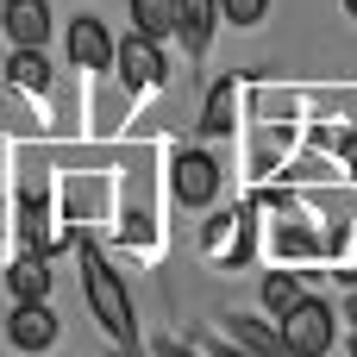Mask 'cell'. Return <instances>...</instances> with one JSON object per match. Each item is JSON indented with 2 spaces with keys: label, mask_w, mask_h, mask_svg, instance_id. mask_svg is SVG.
Wrapping results in <instances>:
<instances>
[{
  "label": "cell",
  "mask_w": 357,
  "mask_h": 357,
  "mask_svg": "<svg viewBox=\"0 0 357 357\" xmlns=\"http://www.w3.org/2000/svg\"><path fill=\"white\" fill-rule=\"evenodd\" d=\"M19 238H25L31 251H44V195H31V188H25V201H19Z\"/></svg>",
  "instance_id": "cell-15"
},
{
  "label": "cell",
  "mask_w": 357,
  "mask_h": 357,
  "mask_svg": "<svg viewBox=\"0 0 357 357\" xmlns=\"http://www.w3.org/2000/svg\"><path fill=\"white\" fill-rule=\"evenodd\" d=\"M113 50H119V44L107 38L100 19L82 13V19L69 25V63H75V69H113Z\"/></svg>",
  "instance_id": "cell-6"
},
{
  "label": "cell",
  "mask_w": 357,
  "mask_h": 357,
  "mask_svg": "<svg viewBox=\"0 0 357 357\" xmlns=\"http://www.w3.org/2000/svg\"><path fill=\"white\" fill-rule=\"evenodd\" d=\"M270 13V0H220V19H232V25H257Z\"/></svg>",
  "instance_id": "cell-16"
},
{
  "label": "cell",
  "mask_w": 357,
  "mask_h": 357,
  "mask_svg": "<svg viewBox=\"0 0 357 357\" xmlns=\"http://www.w3.org/2000/svg\"><path fill=\"white\" fill-rule=\"evenodd\" d=\"M6 339H13V351H50L56 345V314L44 301H19L13 320H6Z\"/></svg>",
  "instance_id": "cell-5"
},
{
  "label": "cell",
  "mask_w": 357,
  "mask_h": 357,
  "mask_svg": "<svg viewBox=\"0 0 357 357\" xmlns=\"http://www.w3.org/2000/svg\"><path fill=\"white\" fill-rule=\"evenodd\" d=\"M6 82H13V88H31V94H44V88H50L44 44H13V56H6Z\"/></svg>",
  "instance_id": "cell-9"
},
{
  "label": "cell",
  "mask_w": 357,
  "mask_h": 357,
  "mask_svg": "<svg viewBox=\"0 0 357 357\" xmlns=\"http://www.w3.org/2000/svg\"><path fill=\"white\" fill-rule=\"evenodd\" d=\"M232 345H245L251 357H295L289 339H282V326H264L251 314H232Z\"/></svg>",
  "instance_id": "cell-8"
},
{
  "label": "cell",
  "mask_w": 357,
  "mask_h": 357,
  "mask_svg": "<svg viewBox=\"0 0 357 357\" xmlns=\"http://www.w3.org/2000/svg\"><path fill=\"white\" fill-rule=\"evenodd\" d=\"M213 6H220V0H182V25H176V31H182V44H188L195 56H201L207 38H213Z\"/></svg>",
  "instance_id": "cell-12"
},
{
  "label": "cell",
  "mask_w": 357,
  "mask_h": 357,
  "mask_svg": "<svg viewBox=\"0 0 357 357\" xmlns=\"http://www.w3.org/2000/svg\"><path fill=\"white\" fill-rule=\"evenodd\" d=\"M351 357H357V333H351Z\"/></svg>",
  "instance_id": "cell-21"
},
{
  "label": "cell",
  "mask_w": 357,
  "mask_h": 357,
  "mask_svg": "<svg viewBox=\"0 0 357 357\" xmlns=\"http://www.w3.org/2000/svg\"><path fill=\"white\" fill-rule=\"evenodd\" d=\"M0 25H6L13 44H44L50 38V6L44 0H6L0 6Z\"/></svg>",
  "instance_id": "cell-7"
},
{
  "label": "cell",
  "mask_w": 357,
  "mask_h": 357,
  "mask_svg": "<svg viewBox=\"0 0 357 357\" xmlns=\"http://www.w3.org/2000/svg\"><path fill=\"white\" fill-rule=\"evenodd\" d=\"M182 25V0H132V31H144V38H169Z\"/></svg>",
  "instance_id": "cell-11"
},
{
  "label": "cell",
  "mask_w": 357,
  "mask_h": 357,
  "mask_svg": "<svg viewBox=\"0 0 357 357\" xmlns=\"http://www.w3.org/2000/svg\"><path fill=\"white\" fill-rule=\"evenodd\" d=\"M157 357H195L188 345H176V339H157Z\"/></svg>",
  "instance_id": "cell-17"
},
{
  "label": "cell",
  "mask_w": 357,
  "mask_h": 357,
  "mask_svg": "<svg viewBox=\"0 0 357 357\" xmlns=\"http://www.w3.org/2000/svg\"><path fill=\"white\" fill-rule=\"evenodd\" d=\"M333 333H339V320H333V301H301L295 314H282V339H289V351L295 357H326L333 351Z\"/></svg>",
  "instance_id": "cell-2"
},
{
  "label": "cell",
  "mask_w": 357,
  "mask_h": 357,
  "mask_svg": "<svg viewBox=\"0 0 357 357\" xmlns=\"http://www.w3.org/2000/svg\"><path fill=\"white\" fill-rule=\"evenodd\" d=\"M82 289H88V307H94V320L113 333V345H138V320H132V295H126V282H119V270L82 238Z\"/></svg>",
  "instance_id": "cell-1"
},
{
  "label": "cell",
  "mask_w": 357,
  "mask_h": 357,
  "mask_svg": "<svg viewBox=\"0 0 357 357\" xmlns=\"http://www.w3.org/2000/svg\"><path fill=\"white\" fill-rule=\"evenodd\" d=\"M345 320H351V326H357V295H351V301H345Z\"/></svg>",
  "instance_id": "cell-19"
},
{
  "label": "cell",
  "mask_w": 357,
  "mask_h": 357,
  "mask_svg": "<svg viewBox=\"0 0 357 357\" xmlns=\"http://www.w3.org/2000/svg\"><path fill=\"white\" fill-rule=\"evenodd\" d=\"M113 69H119V82H126V88H157L169 63H163L157 38L132 31V38H119V50H113Z\"/></svg>",
  "instance_id": "cell-4"
},
{
  "label": "cell",
  "mask_w": 357,
  "mask_h": 357,
  "mask_svg": "<svg viewBox=\"0 0 357 357\" xmlns=\"http://www.w3.org/2000/svg\"><path fill=\"white\" fill-rule=\"evenodd\" d=\"M169 188H176L182 207H207V201L220 195V163H213L207 151H182V157L169 163Z\"/></svg>",
  "instance_id": "cell-3"
},
{
  "label": "cell",
  "mask_w": 357,
  "mask_h": 357,
  "mask_svg": "<svg viewBox=\"0 0 357 357\" xmlns=\"http://www.w3.org/2000/svg\"><path fill=\"white\" fill-rule=\"evenodd\" d=\"M207 357H251V351H245V345H213Z\"/></svg>",
  "instance_id": "cell-18"
},
{
  "label": "cell",
  "mask_w": 357,
  "mask_h": 357,
  "mask_svg": "<svg viewBox=\"0 0 357 357\" xmlns=\"http://www.w3.org/2000/svg\"><path fill=\"white\" fill-rule=\"evenodd\" d=\"M307 295H301V282H295V270H276V276H264V307H270V320H282V314H295Z\"/></svg>",
  "instance_id": "cell-13"
},
{
  "label": "cell",
  "mask_w": 357,
  "mask_h": 357,
  "mask_svg": "<svg viewBox=\"0 0 357 357\" xmlns=\"http://www.w3.org/2000/svg\"><path fill=\"white\" fill-rule=\"evenodd\" d=\"M345 13H351V19H357V0H345Z\"/></svg>",
  "instance_id": "cell-20"
},
{
  "label": "cell",
  "mask_w": 357,
  "mask_h": 357,
  "mask_svg": "<svg viewBox=\"0 0 357 357\" xmlns=\"http://www.w3.org/2000/svg\"><path fill=\"white\" fill-rule=\"evenodd\" d=\"M0 238H6V220H0Z\"/></svg>",
  "instance_id": "cell-22"
},
{
  "label": "cell",
  "mask_w": 357,
  "mask_h": 357,
  "mask_svg": "<svg viewBox=\"0 0 357 357\" xmlns=\"http://www.w3.org/2000/svg\"><path fill=\"white\" fill-rule=\"evenodd\" d=\"M6 289H13V301H44V295H50V264H44V251H25V257L6 270Z\"/></svg>",
  "instance_id": "cell-10"
},
{
  "label": "cell",
  "mask_w": 357,
  "mask_h": 357,
  "mask_svg": "<svg viewBox=\"0 0 357 357\" xmlns=\"http://www.w3.org/2000/svg\"><path fill=\"white\" fill-rule=\"evenodd\" d=\"M232 113H238V88L232 82H213L207 113H201V132H232Z\"/></svg>",
  "instance_id": "cell-14"
}]
</instances>
